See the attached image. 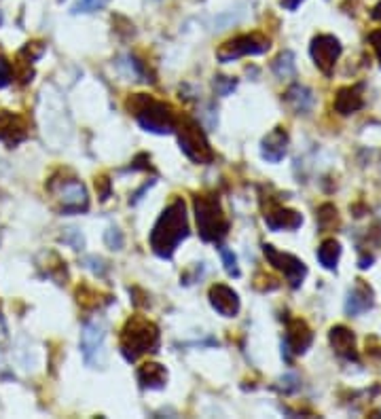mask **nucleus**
<instances>
[{"mask_svg":"<svg viewBox=\"0 0 381 419\" xmlns=\"http://www.w3.org/2000/svg\"><path fill=\"white\" fill-rule=\"evenodd\" d=\"M188 236L186 206L182 199H174L157 218L151 231V248L161 258H172L176 248Z\"/></svg>","mask_w":381,"mask_h":419,"instance_id":"obj_1","label":"nucleus"},{"mask_svg":"<svg viewBox=\"0 0 381 419\" xmlns=\"http://www.w3.org/2000/svg\"><path fill=\"white\" fill-rule=\"evenodd\" d=\"M129 115L136 117V121L153 133H172L178 123V115L172 104L155 100L147 93H136V96L127 98L125 102Z\"/></svg>","mask_w":381,"mask_h":419,"instance_id":"obj_2","label":"nucleus"},{"mask_svg":"<svg viewBox=\"0 0 381 419\" xmlns=\"http://www.w3.org/2000/svg\"><path fill=\"white\" fill-rule=\"evenodd\" d=\"M121 354L125 360L136 362L138 358L155 354L159 347V329L145 315H131L121 331Z\"/></svg>","mask_w":381,"mask_h":419,"instance_id":"obj_3","label":"nucleus"},{"mask_svg":"<svg viewBox=\"0 0 381 419\" xmlns=\"http://www.w3.org/2000/svg\"><path fill=\"white\" fill-rule=\"evenodd\" d=\"M195 206V218H197V229L204 242H220L227 231H229V220L220 208V202L216 195H195L193 197Z\"/></svg>","mask_w":381,"mask_h":419,"instance_id":"obj_4","label":"nucleus"},{"mask_svg":"<svg viewBox=\"0 0 381 419\" xmlns=\"http://www.w3.org/2000/svg\"><path fill=\"white\" fill-rule=\"evenodd\" d=\"M178 131V145L182 149V153L195 163H210L214 159V151L208 142V138L202 129V125L190 119V117H178L176 129Z\"/></svg>","mask_w":381,"mask_h":419,"instance_id":"obj_5","label":"nucleus"},{"mask_svg":"<svg viewBox=\"0 0 381 419\" xmlns=\"http://www.w3.org/2000/svg\"><path fill=\"white\" fill-rule=\"evenodd\" d=\"M267 49H269V38L259 32H252V34H242L222 42L220 49L216 51V58L222 64H229L233 60H240L246 56H261Z\"/></svg>","mask_w":381,"mask_h":419,"instance_id":"obj_6","label":"nucleus"},{"mask_svg":"<svg viewBox=\"0 0 381 419\" xmlns=\"http://www.w3.org/2000/svg\"><path fill=\"white\" fill-rule=\"evenodd\" d=\"M104 339H106V326L100 320L85 322L83 333H81V354L89 366L102 364Z\"/></svg>","mask_w":381,"mask_h":419,"instance_id":"obj_7","label":"nucleus"},{"mask_svg":"<svg viewBox=\"0 0 381 419\" xmlns=\"http://www.w3.org/2000/svg\"><path fill=\"white\" fill-rule=\"evenodd\" d=\"M263 252H265L267 261H269L277 271L284 273V277L289 279V284H291L293 288H299V286L303 284V279H305V275H307V267H305V263H303L301 258H297V256H293V254H286V252H279V250H275L271 244H265V246H263Z\"/></svg>","mask_w":381,"mask_h":419,"instance_id":"obj_8","label":"nucleus"},{"mask_svg":"<svg viewBox=\"0 0 381 419\" xmlns=\"http://www.w3.org/2000/svg\"><path fill=\"white\" fill-rule=\"evenodd\" d=\"M49 189L58 193V199L62 202V212L64 214H74V212H83L89 206V197H87V189L83 186V182H79L76 178H68V180H60V184H49Z\"/></svg>","mask_w":381,"mask_h":419,"instance_id":"obj_9","label":"nucleus"},{"mask_svg":"<svg viewBox=\"0 0 381 419\" xmlns=\"http://www.w3.org/2000/svg\"><path fill=\"white\" fill-rule=\"evenodd\" d=\"M341 56V44L335 36L330 34H320L311 40V58L316 62V66L324 72L330 74L332 68H335L337 60Z\"/></svg>","mask_w":381,"mask_h":419,"instance_id":"obj_10","label":"nucleus"},{"mask_svg":"<svg viewBox=\"0 0 381 419\" xmlns=\"http://www.w3.org/2000/svg\"><path fill=\"white\" fill-rule=\"evenodd\" d=\"M314 335L309 331V326L303 320H291L289 322V329H286V339H284V350L286 356H299L305 354L307 347L311 345Z\"/></svg>","mask_w":381,"mask_h":419,"instance_id":"obj_11","label":"nucleus"},{"mask_svg":"<svg viewBox=\"0 0 381 419\" xmlns=\"http://www.w3.org/2000/svg\"><path fill=\"white\" fill-rule=\"evenodd\" d=\"M26 138H28L26 119L9 110H0V140H5L7 145L13 147V145H19Z\"/></svg>","mask_w":381,"mask_h":419,"instance_id":"obj_12","label":"nucleus"},{"mask_svg":"<svg viewBox=\"0 0 381 419\" xmlns=\"http://www.w3.org/2000/svg\"><path fill=\"white\" fill-rule=\"evenodd\" d=\"M210 303L225 318H233L240 311V297L227 284H214L210 288Z\"/></svg>","mask_w":381,"mask_h":419,"instance_id":"obj_13","label":"nucleus"},{"mask_svg":"<svg viewBox=\"0 0 381 419\" xmlns=\"http://www.w3.org/2000/svg\"><path fill=\"white\" fill-rule=\"evenodd\" d=\"M265 222L273 231H295L303 224V216L295 210H289V208L271 206L265 212Z\"/></svg>","mask_w":381,"mask_h":419,"instance_id":"obj_14","label":"nucleus"},{"mask_svg":"<svg viewBox=\"0 0 381 419\" xmlns=\"http://www.w3.org/2000/svg\"><path fill=\"white\" fill-rule=\"evenodd\" d=\"M286 151H289V133L284 131V127H275L273 131H269L263 138V145H261V155L271 161L277 163L286 157Z\"/></svg>","mask_w":381,"mask_h":419,"instance_id":"obj_15","label":"nucleus"},{"mask_svg":"<svg viewBox=\"0 0 381 419\" xmlns=\"http://www.w3.org/2000/svg\"><path fill=\"white\" fill-rule=\"evenodd\" d=\"M138 381L147 390H161L168 381V370L159 362H145L138 368Z\"/></svg>","mask_w":381,"mask_h":419,"instance_id":"obj_16","label":"nucleus"},{"mask_svg":"<svg viewBox=\"0 0 381 419\" xmlns=\"http://www.w3.org/2000/svg\"><path fill=\"white\" fill-rule=\"evenodd\" d=\"M328 339H330V345L335 347V352H337L339 356H343V358H348V360H352V358L356 360V358H358L354 333L348 331L346 326H335V329L330 331Z\"/></svg>","mask_w":381,"mask_h":419,"instance_id":"obj_17","label":"nucleus"},{"mask_svg":"<svg viewBox=\"0 0 381 419\" xmlns=\"http://www.w3.org/2000/svg\"><path fill=\"white\" fill-rule=\"evenodd\" d=\"M371 307H373V290L362 282V279H358V284L348 295L346 311L350 315H358V313H362V311H366Z\"/></svg>","mask_w":381,"mask_h":419,"instance_id":"obj_18","label":"nucleus"},{"mask_svg":"<svg viewBox=\"0 0 381 419\" xmlns=\"http://www.w3.org/2000/svg\"><path fill=\"white\" fill-rule=\"evenodd\" d=\"M362 93H360V87H346L337 93L335 98V108L341 113V115H352L356 110L362 108Z\"/></svg>","mask_w":381,"mask_h":419,"instance_id":"obj_19","label":"nucleus"},{"mask_svg":"<svg viewBox=\"0 0 381 419\" xmlns=\"http://www.w3.org/2000/svg\"><path fill=\"white\" fill-rule=\"evenodd\" d=\"M286 102H289L297 113H307L314 104V96L311 91L303 85H295L289 89V93H286Z\"/></svg>","mask_w":381,"mask_h":419,"instance_id":"obj_20","label":"nucleus"},{"mask_svg":"<svg viewBox=\"0 0 381 419\" xmlns=\"http://www.w3.org/2000/svg\"><path fill=\"white\" fill-rule=\"evenodd\" d=\"M341 256V246L337 240H324L318 248V261L324 269H335L337 261Z\"/></svg>","mask_w":381,"mask_h":419,"instance_id":"obj_21","label":"nucleus"},{"mask_svg":"<svg viewBox=\"0 0 381 419\" xmlns=\"http://www.w3.org/2000/svg\"><path fill=\"white\" fill-rule=\"evenodd\" d=\"M273 72L279 76V79H289L295 74V56L291 51H284L275 58V62L271 64Z\"/></svg>","mask_w":381,"mask_h":419,"instance_id":"obj_22","label":"nucleus"},{"mask_svg":"<svg viewBox=\"0 0 381 419\" xmlns=\"http://www.w3.org/2000/svg\"><path fill=\"white\" fill-rule=\"evenodd\" d=\"M100 297H104L102 293H98V290H93L91 286H79L76 288V301L81 303V307H85V309H95V307H100L102 305V301H100Z\"/></svg>","mask_w":381,"mask_h":419,"instance_id":"obj_23","label":"nucleus"},{"mask_svg":"<svg viewBox=\"0 0 381 419\" xmlns=\"http://www.w3.org/2000/svg\"><path fill=\"white\" fill-rule=\"evenodd\" d=\"M108 5V0H76L72 5L70 13L79 15V13H93V11H100Z\"/></svg>","mask_w":381,"mask_h":419,"instance_id":"obj_24","label":"nucleus"},{"mask_svg":"<svg viewBox=\"0 0 381 419\" xmlns=\"http://www.w3.org/2000/svg\"><path fill=\"white\" fill-rule=\"evenodd\" d=\"M218 252H220V256H222L225 271H227L229 275H233V277H240V267H237V256H235L229 248H225V246H220Z\"/></svg>","mask_w":381,"mask_h":419,"instance_id":"obj_25","label":"nucleus"},{"mask_svg":"<svg viewBox=\"0 0 381 419\" xmlns=\"http://www.w3.org/2000/svg\"><path fill=\"white\" fill-rule=\"evenodd\" d=\"M104 242H106V246L111 248V250H121L123 248V233L117 229V227H111L108 231H106V236H104Z\"/></svg>","mask_w":381,"mask_h":419,"instance_id":"obj_26","label":"nucleus"},{"mask_svg":"<svg viewBox=\"0 0 381 419\" xmlns=\"http://www.w3.org/2000/svg\"><path fill=\"white\" fill-rule=\"evenodd\" d=\"M214 87L220 96H229V93L237 87V81L235 79H229V76H216L214 79Z\"/></svg>","mask_w":381,"mask_h":419,"instance_id":"obj_27","label":"nucleus"},{"mask_svg":"<svg viewBox=\"0 0 381 419\" xmlns=\"http://www.w3.org/2000/svg\"><path fill=\"white\" fill-rule=\"evenodd\" d=\"M11 79H13V68L3 56H0V87H7L11 83Z\"/></svg>","mask_w":381,"mask_h":419,"instance_id":"obj_28","label":"nucleus"},{"mask_svg":"<svg viewBox=\"0 0 381 419\" xmlns=\"http://www.w3.org/2000/svg\"><path fill=\"white\" fill-rule=\"evenodd\" d=\"M64 242L70 244L74 250H81V248H83V236H81V231H79V229H68V231L64 233Z\"/></svg>","mask_w":381,"mask_h":419,"instance_id":"obj_29","label":"nucleus"},{"mask_svg":"<svg viewBox=\"0 0 381 419\" xmlns=\"http://www.w3.org/2000/svg\"><path fill=\"white\" fill-rule=\"evenodd\" d=\"M318 220H320V224L322 227H328V222L330 220H337V210L335 208H332V206H322L320 208V212H318Z\"/></svg>","mask_w":381,"mask_h":419,"instance_id":"obj_30","label":"nucleus"},{"mask_svg":"<svg viewBox=\"0 0 381 419\" xmlns=\"http://www.w3.org/2000/svg\"><path fill=\"white\" fill-rule=\"evenodd\" d=\"M95 189H98L100 199H102V202H106V199L111 197V180H108L106 176L95 178Z\"/></svg>","mask_w":381,"mask_h":419,"instance_id":"obj_31","label":"nucleus"},{"mask_svg":"<svg viewBox=\"0 0 381 419\" xmlns=\"http://www.w3.org/2000/svg\"><path fill=\"white\" fill-rule=\"evenodd\" d=\"M368 38H371V44H373V49L377 54V60L381 64V30H375Z\"/></svg>","mask_w":381,"mask_h":419,"instance_id":"obj_32","label":"nucleus"},{"mask_svg":"<svg viewBox=\"0 0 381 419\" xmlns=\"http://www.w3.org/2000/svg\"><path fill=\"white\" fill-rule=\"evenodd\" d=\"M282 5H284L286 9L293 11V9H297V7L301 5V0H282Z\"/></svg>","mask_w":381,"mask_h":419,"instance_id":"obj_33","label":"nucleus"},{"mask_svg":"<svg viewBox=\"0 0 381 419\" xmlns=\"http://www.w3.org/2000/svg\"><path fill=\"white\" fill-rule=\"evenodd\" d=\"M373 19H377V22H381V3L373 9Z\"/></svg>","mask_w":381,"mask_h":419,"instance_id":"obj_34","label":"nucleus"},{"mask_svg":"<svg viewBox=\"0 0 381 419\" xmlns=\"http://www.w3.org/2000/svg\"><path fill=\"white\" fill-rule=\"evenodd\" d=\"M0 24H3V15H0Z\"/></svg>","mask_w":381,"mask_h":419,"instance_id":"obj_35","label":"nucleus"}]
</instances>
